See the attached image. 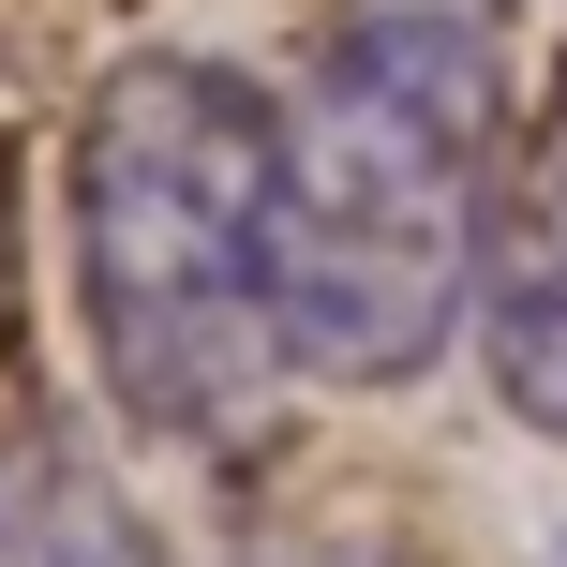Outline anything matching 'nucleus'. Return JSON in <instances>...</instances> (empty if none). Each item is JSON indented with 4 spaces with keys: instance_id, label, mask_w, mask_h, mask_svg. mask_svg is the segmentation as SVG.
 Masks as SVG:
<instances>
[{
    "instance_id": "7ed1b4c3",
    "label": "nucleus",
    "mask_w": 567,
    "mask_h": 567,
    "mask_svg": "<svg viewBox=\"0 0 567 567\" xmlns=\"http://www.w3.org/2000/svg\"><path fill=\"white\" fill-rule=\"evenodd\" d=\"M478 359H493V389H508V419L567 449V105L508 150V179H493V239H478Z\"/></svg>"
},
{
    "instance_id": "20e7f679",
    "label": "nucleus",
    "mask_w": 567,
    "mask_h": 567,
    "mask_svg": "<svg viewBox=\"0 0 567 567\" xmlns=\"http://www.w3.org/2000/svg\"><path fill=\"white\" fill-rule=\"evenodd\" d=\"M0 567H150L135 553V508L90 478V449L60 419L0 433Z\"/></svg>"
},
{
    "instance_id": "f257e3e1",
    "label": "nucleus",
    "mask_w": 567,
    "mask_h": 567,
    "mask_svg": "<svg viewBox=\"0 0 567 567\" xmlns=\"http://www.w3.org/2000/svg\"><path fill=\"white\" fill-rule=\"evenodd\" d=\"M75 329L135 433L225 449L284 373V105L195 45L105 60L60 150Z\"/></svg>"
},
{
    "instance_id": "f03ea898",
    "label": "nucleus",
    "mask_w": 567,
    "mask_h": 567,
    "mask_svg": "<svg viewBox=\"0 0 567 567\" xmlns=\"http://www.w3.org/2000/svg\"><path fill=\"white\" fill-rule=\"evenodd\" d=\"M493 0H343L284 105V373L403 389L449 359L493 239Z\"/></svg>"
},
{
    "instance_id": "39448f33",
    "label": "nucleus",
    "mask_w": 567,
    "mask_h": 567,
    "mask_svg": "<svg viewBox=\"0 0 567 567\" xmlns=\"http://www.w3.org/2000/svg\"><path fill=\"white\" fill-rule=\"evenodd\" d=\"M16 329H30V209H16V135H0V373H16Z\"/></svg>"
},
{
    "instance_id": "423d86ee",
    "label": "nucleus",
    "mask_w": 567,
    "mask_h": 567,
    "mask_svg": "<svg viewBox=\"0 0 567 567\" xmlns=\"http://www.w3.org/2000/svg\"><path fill=\"white\" fill-rule=\"evenodd\" d=\"M553 567H567V553H553Z\"/></svg>"
}]
</instances>
